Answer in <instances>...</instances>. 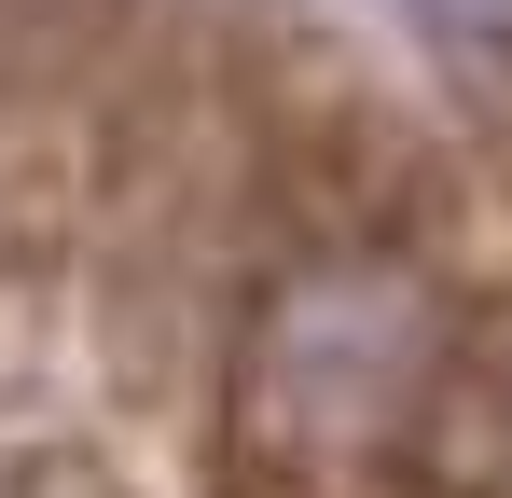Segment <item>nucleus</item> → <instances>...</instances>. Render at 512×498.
Returning a JSON list of instances; mask_svg holds the SVG:
<instances>
[{"label": "nucleus", "instance_id": "nucleus-1", "mask_svg": "<svg viewBox=\"0 0 512 498\" xmlns=\"http://www.w3.org/2000/svg\"><path fill=\"white\" fill-rule=\"evenodd\" d=\"M250 498H499L512 415L457 305L388 236H333L263 277L222 374Z\"/></svg>", "mask_w": 512, "mask_h": 498}]
</instances>
